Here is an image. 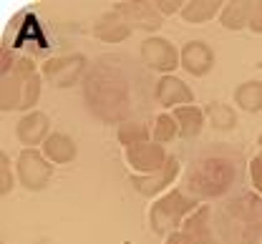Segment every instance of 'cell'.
<instances>
[{
  "label": "cell",
  "instance_id": "cell-21",
  "mask_svg": "<svg viewBox=\"0 0 262 244\" xmlns=\"http://www.w3.org/2000/svg\"><path fill=\"white\" fill-rule=\"evenodd\" d=\"M250 20V0H229L220 13V23L227 31H242Z\"/></svg>",
  "mask_w": 262,
  "mask_h": 244
},
{
  "label": "cell",
  "instance_id": "cell-17",
  "mask_svg": "<svg viewBox=\"0 0 262 244\" xmlns=\"http://www.w3.org/2000/svg\"><path fill=\"white\" fill-rule=\"evenodd\" d=\"M40 154L51 161V164H71L73 159H76V154H78V149H76V141L71 139V136H66L61 131H53L46 143L40 146Z\"/></svg>",
  "mask_w": 262,
  "mask_h": 244
},
{
  "label": "cell",
  "instance_id": "cell-27",
  "mask_svg": "<svg viewBox=\"0 0 262 244\" xmlns=\"http://www.w3.org/2000/svg\"><path fill=\"white\" fill-rule=\"evenodd\" d=\"M247 28L252 33L262 35V0H250V20H247Z\"/></svg>",
  "mask_w": 262,
  "mask_h": 244
},
{
  "label": "cell",
  "instance_id": "cell-4",
  "mask_svg": "<svg viewBox=\"0 0 262 244\" xmlns=\"http://www.w3.org/2000/svg\"><path fill=\"white\" fill-rule=\"evenodd\" d=\"M43 76L35 68L31 56H20L13 68L3 73L0 81V108L3 111H28L40 99Z\"/></svg>",
  "mask_w": 262,
  "mask_h": 244
},
{
  "label": "cell",
  "instance_id": "cell-10",
  "mask_svg": "<svg viewBox=\"0 0 262 244\" xmlns=\"http://www.w3.org/2000/svg\"><path fill=\"white\" fill-rule=\"evenodd\" d=\"M182 174V166H179V159L177 156H169V161H166V166L159 169V172H154V174H131V186L139 191V194H144V197H162L169 191V186L179 179Z\"/></svg>",
  "mask_w": 262,
  "mask_h": 244
},
{
  "label": "cell",
  "instance_id": "cell-9",
  "mask_svg": "<svg viewBox=\"0 0 262 244\" xmlns=\"http://www.w3.org/2000/svg\"><path fill=\"white\" fill-rule=\"evenodd\" d=\"M124 159L134 169V174L146 176V174H154V172L164 169L166 161H169V154H166V149H164L162 143L146 141V143H136V146L124 149Z\"/></svg>",
  "mask_w": 262,
  "mask_h": 244
},
{
  "label": "cell",
  "instance_id": "cell-23",
  "mask_svg": "<svg viewBox=\"0 0 262 244\" xmlns=\"http://www.w3.org/2000/svg\"><path fill=\"white\" fill-rule=\"evenodd\" d=\"M8 28L18 35V38H15V45H31L33 53H43V51H46L43 31L38 28V23H35V18H33L31 13H28V26H26V28H18L15 23H10Z\"/></svg>",
  "mask_w": 262,
  "mask_h": 244
},
{
  "label": "cell",
  "instance_id": "cell-2",
  "mask_svg": "<svg viewBox=\"0 0 262 244\" xmlns=\"http://www.w3.org/2000/svg\"><path fill=\"white\" fill-rule=\"evenodd\" d=\"M245 169H250V164L245 161V154L237 146L209 143L192 156L182 179V189L196 202L227 199V194L239 186Z\"/></svg>",
  "mask_w": 262,
  "mask_h": 244
},
{
  "label": "cell",
  "instance_id": "cell-14",
  "mask_svg": "<svg viewBox=\"0 0 262 244\" xmlns=\"http://www.w3.org/2000/svg\"><path fill=\"white\" fill-rule=\"evenodd\" d=\"M15 134H18V141H20L26 149L43 146L46 139L53 134V131H51V118H48L43 111H31V113H26V116L18 121Z\"/></svg>",
  "mask_w": 262,
  "mask_h": 244
},
{
  "label": "cell",
  "instance_id": "cell-8",
  "mask_svg": "<svg viewBox=\"0 0 262 244\" xmlns=\"http://www.w3.org/2000/svg\"><path fill=\"white\" fill-rule=\"evenodd\" d=\"M83 70H86V56L83 53H73V56L48 58L40 66V76H43V81H48L56 88H68V86H73L81 78Z\"/></svg>",
  "mask_w": 262,
  "mask_h": 244
},
{
  "label": "cell",
  "instance_id": "cell-3",
  "mask_svg": "<svg viewBox=\"0 0 262 244\" xmlns=\"http://www.w3.org/2000/svg\"><path fill=\"white\" fill-rule=\"evenodd\" d=\"M212 227L217 244L262 242V194L245 189L212 207Z\"/></svg>",
  "mask_w": 262,
  "mask_h": 244
},
{
  "label": "cell",
  "instance_id": "cell-5",
  "mask_svg": "<svg viewBox=\"0 0 262 244\" xmlns=\"http://www.w3.org/2000/svg\"><path fill=\"white\" fill-rule=\"evenodd\" d=\"M196 207H199V202L194 197H189L182 186L179 189H169L166 194H162L151 204V209H149V227H151L154 234L169 237L171 232L182 229L184 219L192 216L196 211Z\"/></svg>",
  "mask_w": 262,
  "mask_h": 244
},
{
  "label": "cell",
  "instance_id": "cell-24",
  "mask_svg": "<svg viewBox=\"0 0 262 244\" xmlns=\"http://www.w3.org/2000/svg\"><path fill=\"white\" fill-rule=\"evenodd\" d=\"M116 136H119V143L124 149H129V146H136V143L151 141V129H146V124H141V121H126V124L119 126Z\"/></svg>",
  "mask_w": 262,
  "mask_h": 244
},
{
  "label": "cell",
  "instance_id": "cell-7",
  "mask_svg": "<svg viewBox=\"0 0 262 244\" xmlns=\"http://www.w3.org/2000/svg\"><path fill=\"white\" fill-rule=\"evenodd\" d=\"M15 172H18V179L26 189L40 191V189H46V184L53 176V164L38 149H23L18 161H15Z\"/></svg>",
  "mask_w": 262,
  "mask_h": 244
},
{
  "label": "cell",
  "instance_id": "cell-16",
  "mask_svg": "<svg viewBox=\"0 0 262 244\" xmlns=\"http://www.w3.org/2000/svg\"><path fill=\"white\" fill-rule=\"evenodd\" d=\"M182 229L196 244H217V239H214V227H212V204H199L194 214L184 219Z\"/></svg>",
  "mask_w": 262,
  "mask_h": 244
},
{
  "label": "cell",
  "instance_id": "cell-6",
  "mask_svg": "<svg viewBox=\"0 0 262 244\" xmlns=\"http://www.w3.org/2000/svg\"><path fill=\"white\" fill-rule=\"evenodd\" d=\"M141 61L144 66L162 76H174L177 66H182V56H179V48L166 40L162 35H149L144 38L141 43Z\"/></svg>",
  "mask_w": 262,
  "mask_h": 244
},
{
  "label": "cell",
  "instance_id": "cell-26",
  "mask_svg": "<svg viewBox=\"0 0 262 244\" xmlns=\"http://www.w3.org/2000/svg\"><path fill=\"white\" fill-rule=\"evenodd\" d=\"M13 191V172H10V164H8V156L0 154V194H10Z\"/></svg>",
  "mask_w": 262,
  "mask_h": 244
},
{
  "label": "cell",
  "instance_id": "cell-1",
  "mask_svg": "<svg viewBox=\"0 0 262 244\" xmlns=\"http://www.w3.org/2000/svg\"><path fill=\"white\" fill-rule=\"evenodd\" d=\"M146 76L126 56L111 53L94 61L83 81V99L89 111L103 124L134 121V111L141 108L146 96Z\"/></svg>",
  "mask_w": 262,
  "mask_h": 244
},
{
  "label": "cell",
  "instance_id": "cell-19",
  "mask_svg": "<svg viewBox=\"0 0 262 244\" xmlns=\"http://www.w3.org/2000/svg\"><path fill=\"white\" fill-rule=\"evenodd\" d=\"M225 3L220 0H187L182 8V18L187 23H209L212 18H220Z\"/></svg>",
  "mask_w": 262,
  "mask_h": 244
},
{
  "label": "cell",
  "instance_id": "cell-15",
  "mask_svg": "<svg viewBox=\"0 0 262 244\" xmlns=\"http://www.w3.org/2000/svg\"><path fill=\"white\" fill-rule=\"evenodd\" d=\"M91 31H94V35H96L101 43L119 45V43L129 40V35L134 28L126 23V18H124L119 10H106V13H101L96 18V23H94Z\"/></svg>",
  "mask_w": 262,
  "mask_h": 244
},
{
  "label": "cell",
  "instance_id": "cell-30",
  "mask_svg": "<svg viewBox=\"0 0 262 244\" xmlns=\"http://www.w3.org/2000/svg\"><path fill=\"white\" fill-rule=\"evenodd\" d=\"M164 244H196L184 229H177V232H171L169 237H164Z\"/></svg>",
  "mask_w": 262,
  "mask_h": 244
},
{
  "label": "cell",
  "instance_id": "cell-13",
  "mask_svg": "<svg viewBox=\"0 0 262 244\" xmlns=\"http://www.w3.org/2000/svg\"><path fill=\"white\" fill-rule=\"evenodd\" d=\"M179 56H182V68L192 73L194 78H202L214 68V51L204 40H187L179 48Z\"/></svg>",
  "mask_w": 262,
  "mask_h": 244
},
{
  "label": "cell",
  "instance_id": "cell-12",
  "mask_svg": "<svg viewBox=\"0 0 262 244\" xmlns=\"http://www.w3.org/2000/svg\"><path fill=\"white\" fill-rule=\"evenodd\" d=\"M154 101L164 108H179V106H192L194 104V93L192 88L177 78V76H162L154 86Z\"/></svg>",
  "mask_w": 262,
  "mask_h": 244
},
{
  "label": "cell",
  "instance_id": "cell-29",
  "mask_svg": "<svg viewBox=\"0 0 262 244\" xmlns=\"http://www.w3.org/2000/svg\"><path fill=\"white\" fill-rule=\"evenodd\" d=\"M157 8H159L162 15H174V13H182L184 3H179V0H171V3H169V0H159Z\"/></svg>",
  "mask_w": 262,
  "mask_h": 244
},
{
  "label": "cell",
  "instance_id": "cell-25",
  "mask_svg": "<svg viewBox=\"0 0 262 244\" xmlns=\"http://www.w3.org/2000/svg\"><path fill=\"white\" fill-rule=\"evenodd\" d=\"M179 136V124H177V118L171 116V113H159L157 118H154V129H151V141H157V143H169V141H174Z\"/></svg>",
  "mask_w": 262,
  "mask_h": 244
},
{
  "label": "cell",
  "instance_id": "cell-28",
  "mask_svg": "<svg viewBox=\"0 0 262 244\" xmlns=\"http://www.w3.org/2000/svg\"><path fill=\"white\" fill-rule=\"evenodd\" d=\"M247 172H250V179H252V189L262 194V149H260V154L250 161V169Z\"/></svg>",
  "mask_w": 262,
  "mask_h": 244
},
{
  "label": "cell",
  "instance_id": "cell-22",
  "mask_svg": "<svg viewBox=\"0 0 262 244\" xmlns=\"http://www.w3.org/2000/svg\"><path fill=\"white\" fill-rule=\"evenodd\" d=\"M202 108H204V116H207V121L212 124V129H220V131L234 129V124H237V113H234L232 106L222 104V101H209V104L202 106Z\"/></svg>",
  "mask_w": 262,
  "mask_h": 244
},
{
  "label": "cell",
  "instance_id": "cell-20",
  "mask_svg": "<svg viewBox=\"0 0 262 244\" xmlns=\"http://www.w3.org/2000/svg\"><path fill=\"white\" fill-rule=\"evenodd\" d=\"M234 106L247 113L262 111V81H245L234 91Z\"/></svg>",
  "mask_w": 262,
  "mask_h": 244
},
{
  "label": "cell",
  "instance_id": "cell-18",
  "mask_svg": "<svg viewBox=\"0 0 262 244\" xmlns=\"http://www.w3.org/2000/svg\"><path fill=\"white\" fill-rule=\"evenodd\" d=\"M171 116H174L177 124H179V136H182V139H196V136L202 134L204 124H207L204 108H199V106H194V104L174 108Z\"/></svg>",
  "mask_w": 262,
  "mask_h": 244
},
{
  "label": "cell",
  "instance_id": "cell-11",
  "mask_svg": "<svg viewBox=\"0 0 262 244\" xmlns=\"http://www.w3.org/2000/svg\"><path fill=\"white\" fill-rule=\"evenodd\" d=\"M114 10H119L126 23L131 28H139V31H159L162 28V13L157 8V3H144V0H131V3H116Z\"/></svg>",
  "mask_w": 262,
  "mask_h": 244
}]
</instances>
